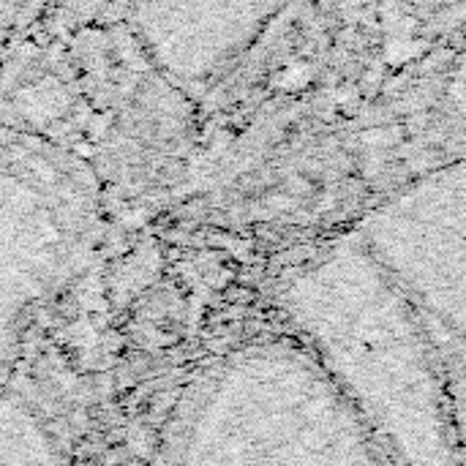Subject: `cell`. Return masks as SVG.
Listing matches in <instances>:
<instances>
[{"label":"cell","instance_id":"6da1fadb","mask_svg":"<svg viewBox=\"0 0 466 466\" xmlns=\"http://www.w3.org/2000/svg\"><path fill=\"white\" fill-rule=\"evenodd\" d=\"M169 466H390L303 341L248 347L197 388Z\"/></svg>","mask_w":466,"mask_h":466},{"label":"cell","instance_id":"7a4b0ae2","mask_svg":"<svg viewBox=\"0 0 466 466\" xmlns=\"http://www.w3.org/2000/svg\"><path fill=\"white\" fill-rule=\"evenodd\" d=\"M289 300L300 341L333 377L390 466H461L464 451L434 352L390 289L336 295L309 287Z\"/></svg>","mask_w":466,"mask_h":466}]
</instances>
